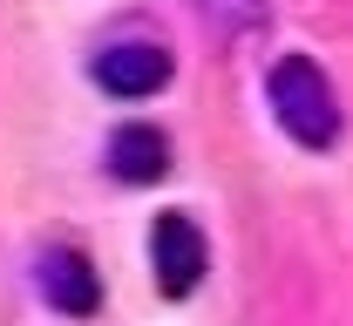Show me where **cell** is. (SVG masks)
Returning a JSON list of instances; mask_svg holds the SVG:
<instances>
[{"instance_id":"1","label":"cell","mask_w":353,"mask_h":326,"mask_svg":"<svg viewBox=\"0 0 353 326\" xmlns=\"http://www.w3.org/2000/svg\"><path fill=\"white\" fill-rule=\"evenodd\" d=\"M265 95H272L279 130L299 150H333L340 143V95H333L326 68L312 54H279L272 75H265Z\"/></svg>"},{"instance_id":"2","label":"cell","mask_w":353,"mask_h":326,"mask_svg":"<svg viewBox=\"0 0 353 326\" xmlns=\"http://www.w3.org/2000/svg\"><path fill=\"white\" fill-rule=\"evenodd\" d=\"M150 265H157V285L183 299V292H197L204 285V265H211V245L204 232L183 218V211H163L157 218V232H150Z\"/></svg>"},{"instance_id":"3","label":"cell","mask_w":353,"mask_h":326,"mask_svg":"<svg viewBox=\"0 0 353 326\" xmlns=\"http://www.w3.org/2000/svg\"><path fill=\"white\" fill-rule=\"evenodd\" d=\"M34 285H41L48 306L68 313V320H88L102 306V279H95V265H88L75 245H48L41 258H34Z\"/></svg>"},{"instance_id":"4","label":"cell","mask_w":353,"mask_h":326,"mask_svg":"<svg viewBox=\"0 0 353 326\" xmlns=\"http://www.w3.org/2000/svg\"><path fill=\"white\" fill-rule=\"evenodd\" d=\"M95 82L109 95H123V102H143V95H157L170 82V48L157 41H116L95 54Z\"/></svg>"},{"instance_id":"5","label":"cell","mask_w":353,"mask_h":326,"mask_svg":"<svg viewBox=\"0 0 353 326\" xmlns=\"http://www.w3.org/2000/svg\"><path fill=\"white\" fill-rule=\"evenodd\" d=\"M170 170V136L157 123H123L109 136V177L116 184H157Z\"/></svg>"},{"instance_id":"6","label":"cell","mask_w":353,"mask_h":326,"mask_svg":"<svg viewBox=\"0 0 353 326\" xmlns=\"http://www.w3.org/2000/svg\"><path fill=\"white\" fill-rule=\"evenodd\" d=\"M218 28H259L265 21V0H204Z\"/></svg>"}]
</instances>
